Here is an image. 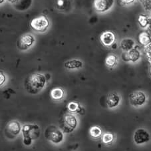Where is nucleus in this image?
I'll return each mask as SVG.
<instances>
[{
    "label": "nucleus",
    "instance_id": "obj_27",
    "mask_svg": "<svg viewBox=\"0 0 151 151\" xmlns=\"http://www.w3.org/2000/svg\"><path fill=\"white\" fill-rule=\"evenodd\" d=\"M32 139L29 138H23V144L26 146H30L32 143Z\"/></svg>",
    "mask_w": 151,
    "mask_h": 151
},
{
    "label": "nucleus",
    "instance_id": "obj_21",
    "mask_svg": "<svg viewBox=\"0 0 151 151\" xmlns=\"http://www.w3.org/2000/svg\"><path fill=\"white\" fill-rule=\"evenodd\" d=\"M138 21H139V23L140 26L142 28H147L148 25V24H149V22H150L148 17L147 16V15H145L143 14H141L139 15Z\"/></svg>",
    "mask_w": 151,
    "mask_h": 151
},
{
    "label": "nucleus",
    "instance_id": "obj_10",
    "mask_svg": "<svg viewBox=\"0 0 151 151\" xmlns=\"http://www.w3.org/2000/svg\"><path fill=\"white\" fill-rule=\"evenodd\" d=\"M133 139L137 144L140 145L149 142L150 136L147 130L144 128H139L134 132Z\"/></svg>",
    "mask_w": 151,
    "mask_h": 151
},
{
    "label": "nucleus",
    "instance_id": "obj_19",
    "mask_svg": "<svg viewBox=\"0 0 151 151\" xmlns=\"http://www.w3.org/2000/svg\"><path fill=\"white\" fill-rule=\"evenodd\" d=\"M65 94L64 90L61 88H56L51 90V96L53 100H60L63 99Z\"/></svg>",
    "mask_w": 151,
    "mask_h": 151
},
{
    "label": "nucleus",
    "instance_id": "obj_22",
    "mask_svg": "<svg viewBox=\"0 0 151 151\" xmlns=\"http://www.w3.org/2000/svg\"><path fill=\"white\" fill-rule=\"evenodd\" d=\"M102 130L100 127L93 126L90 129V134L93 138H99L102 135Z\"/></svg>",
    "mask_w": 151,
    "mask_h": 151
},
{
    "label": "nucleus",
    "instance_id": "obj_4",
    "mask_svg": "<svg viewBox=\"0 0 151 151\" xmlns=\"http://www.w3.org/2000/svg\"><path fill=\"white\" fill-rule=\"evenodd\" d=\"M49 25H50V22L45 15L33 18L30 22V26L32 29L39 33L45 32L49 28Z\"/></svg>",
    "mask_w": 151,
    "mask_h": 151
},
{
    "label": "nucleus",
    "instance_id": "obj_2",
    "mask_svg": "<svg viewBox=\"0 0 151 151\" xmlns=\"http://www.w3.org/2000/svg\"><path fill=\"white\" fill-rule=\"evenodd\" d=\"M77 126V120L74 115L67 114L62 116L59 121V127L65 133H70L76 128Z\"/></svg>",
    "mask_w": 151,
    "mask_h": 151
},
{
    "label": "nucleus",
    "instance_id": "obj_6",
    "mask_svg": "<svg viewBox=\"0 0 151 151\" xmlns=\"http://www.w3.org/2000/svg\"><path fill=\"white\" fill-rule=\"evenodd\" d=\"M22 133L23 138L36 140L40 135V128L36 124H25L22 128Z\"/></svg>",
    "mask_w": 151,
    "mask_h": 151
},
{
    "label": "nucleus",
    "instance_id": "obj_18",
    "mask_svg": "<svg viewBox=\"0 0 151 151\" xmlns=\"http://www.w3.org/2000/svg\"><path fill=\"white\" fill-rule=\"evenodd\" d=\"M139 41L145 47L151 43L150 35L147 32H142L139 35Z\"/></svg>",
    "mask_w": 151,
    "mask_h": 151
},
{
    "label": "nucleus",
    "instance_id": "obj_1",
    "mask_svg": "<svg viewBox=\"0 0 151 151\" xmlns=\"http://www.w3.org/2000/svg\"><path fill=\"white\" fill-rule=\"evenodd\" d=\"M47 80L45 76L40 73L30 75L26 78L24 86L25 90L31 94H37L43 89Z\"/></svg>",
    "mask_w": 151,
    "mask_h": 151
},
{
    "label": "nucleus",
    "instance_id": "obj_28",
    "mask_svg": "<svg viewBox=\"0 0 151 151\" xmlns=\"http://www.w3.org/2000/svg\"><path fill=\"white\" fill-rule=\"evenodd\" d=\"M0 78H1V80H0V84H1V86H2V84H4V82H6V76L4 75V73L1 72V74H0Z\"/></svg>",
    "mask_w": 151,
    "mask_h": 151
},
{
    "label": "nucleus",
    "instance_id": "obj_25",
    "mask_svg": "<svg viewBox=\"0 0 151 151\" xmlns=\"http://www.w3.org/2000/svg\"><path fill=\"white\" fill-rule=\"evenodd\" d=\"M145 52L148 59L151 61V43L145 47Z\"/></svg>",
    "mask_w": 151,
    "mask_h": 151
},
{
    "label": "nucleus",
    "instance_id": "obj_30",
    "mask_svg": "<svg viewBox=\"0 0 151 151\" xmlns=\"http://www.w3.org/2000/svg\"><path fill=\"white\" fill-rule=\"evenodd\" d=\"M10 4H15V3H17V2L19 1V0H7Z\"/></svg>",
    "mask_w": 151,
    "mask_h": 151
},
{
    "label": "nucleus",
    "instance_id": "obj_3",
    "mask_svg": "<svg viewBox=\"0 0 151 151\" xmlns=\"http://www.w3.org/2000/svg\"><path fill=\"white\" fill-rule=\"evenodd\" d=\"M44 135L47 140L54 144L61 143L63 140V132L59 128L53 125H51L46 128Z\"/></svg>",
    "mask_w": 151,
    "mask_h": 151
},
{
    "label": "nucleus",
    "instance_id": "obj_20",
    "mask_svg": "<svg viewBox=\"0 0 151 151\" xmlns=\"http://www.w3.org/2000/svg\"><path fill=\"white\" fill-rule=\"evenodd\" d=\"M118 62V58L114 54H110L106 58L105 64L109 68H113L116 66Z\"/></svg>",
    "mask_w": 151,
    "mask_h": 151
},
{
    "label": "nucleus",
    "instance_id": "obj_15",
    "mask_svg": "<svg viewBox=\"0 0 151 151\" xmlns=\"http://www.w3.org/2000/svg\"><path fill=\"white\" fill-rule=\"evenodd\" d=\"M83 66V62L79 60H71L66 62L64 64V66L67 69L69 70H74V69H79L81 68Z\"/></svg>",
    "mask_w": 151,
    "mask_h": 151
},
{
    "label": "nucleus",
    "instance_id": "obj_5",
    "mask_svg": "<svg viewBox=\"0 0 151 151\" xmlns=\"http://www.w3.org/2000/svg\"><path fill=\"white\" fill-rule=\"evenodd\" d=\"M35 42V38L31 33H25L19 38L17 42V48L21 51H25L29 49Z\"/></svg>",
    "mask_w": 151,
    "mask_h": 151
},
{
    "label": "nucleus",
    "instance_id": "obj_17",
    "mask_svg": "<svg viewBox=\"0 0 151 151\" xmlns=\"http://www.w3.org/2000/svg\"><path fill=\"white\" fill-rule=\"evenodd\" d=\"M128 59L129 62H132L133 63L138 62L140 58V52L136 48L132 49L131 50L127 52Z\"/></svg>",
    "mask_w": 151,
    "mask_h": 151
},
{
    "label": "nucleus",
    "instance_id": "obj_31",
    "mask_svg": "<svg viewBox=\"0 0 151 151\" xmlns=\"http://www.w3.org/2000/svg\"><path fill=\"white\" fill-rule=\"evenodd\" d=\"M4 1H5V0H1V1H0V4H2L4 2Z\"/></svg>",
    "mask_w": 151,
    "mask_h": 151
},
{
    "label": "nucleus",
    "instance_id": "obj_23",
    "mask_svg": "<svg viewBox=\"0 0 151 151\" xmlns=\"http://www.w3.org/2000/svg\"><path fill=\"white\" fill-rule=\"evenodd\" d=\"M114 139V136L113 134L110 133V132H106V133L103 134V142L106 144H109L113 141Z\"/></svg>",
    "mask_w": 151,
    "mask_h": 151
},
{
    "label": "nucleus",
    "instance_id": "obj_13",
    "mask_svg": "<svg viewBox=\"0 0 151 151\" xmlns=\"http://www.w3.org/2000/svg\"><path fill=\"white\" fill-rule=\"evenodd\" d=\"M32 0H19L14 4V8L18 11H26L32 6Z\"/></svg>",
    "mask_w": 151,
    "mask_h": 151
},
{
    "label": "nucleus",
    "instance_id": "obj_8",
    "mask_svg": "<svg viewBox=\"0 0 151 151\" xmlns=\"http://www.w3.org/2000/svg\"><path fill=\"white\" fill-rule=\"evenodd\" d=\"M147 98L142 91H135L129 95V102L134 107H140L145 105Z\"/></svg>",
    "mask_w": 151,
    "mask_h": 151
},
{
    "label": "nucleus",
    "instance_id": "obj_9",
    "mask_svg": "<svg viewBox=\"0 0 151 151\" xmlns=\"http://www.w3.org/2000/svg\"><path fill=\"white\" fill-rule=\"evenodd\" d=\"M114 0H93V6L98 13H105L110 10L114 5Z\"/></svg>",
    "mask_w": 151,
    "mask_h": 151
},
{
    "label": "nucleus",
    "instance_id": "obj_26",
    "mask_svg": "<svg viewBox=\"0 0 151 151\" xmlns=\"http://www.w3.org/2000/svg\"><path fill=\"white\" fill-rule=\"evenodd\" d=\"M143 6L146 9L151 11V0H145L143 2Z\"/></svg>",
    "mask_w": 151,
    "mask_h": 151
},
{
    "label": "nucleus",
    "instance_id": "obj_32",
    "mask_svg": "<svg viewBox=\"0 0 151 151\" xmlns=\"http://www.w3.org/2000/svg\"><path fill=\"white\" fill-rule=\"evenodd\" d=\"M149 74H150V75L151 76V66H150V68H149Z\"/></svg>",
    "mask_w": 151,
    "mask_h": 151
},
{
    "label": "nucleus",
    "instance_id": "obj_11",
    "mask_svg": "<svg viewBox=\"0 0 151 151\" xmlns=\"http://www.w3.org/2000/svg\"><path fill=\"white\" fill-rule=\"evenodd\" d=\"M116 36L113 32L111 31L104 32L100 36V40L103 46L106 47H110L113 46L116 41Z\"/></svg>",
    "mask_w": 151,
    "mask_h": 151
},
{
    "label": "nucleus",
    "instance_id": "obj_12",
    "mask_svg": "<svg viewBox=\"0 0 151 151\" xmlns=\"http://www.w3.org/2000/svg\"><path fill=\"white\" fill-rule=\"evenodd\" d=\"M121 102V96L116 93H111L106 98V105L109 108H114L118 106Z\"/></svg>",
    "mask_w": 151,
    "mask_h": 151
},
{
    "label": "nucleus",
    "instance_id": "obj_16",
    "mask_svg": "<svg viewBox=\"0 0 151 151\" xmlns=\"http://www.w3.org/2000/svg\"><path fill=\"white\" fill-rule=\"evenodd\" d=\"M71 3L69 0H56L55 6L56 8L62 12H66L67 9H69Z\"/></svg>",
    "mask_w": 151,
    "mask_h": 151
},
{
    "label": "nucleus",
    "instance_id": "obj_14",
    "mask_svg": "<svg viewBox=\"0 0 151 151\" xmlns=\"http://www.w3.org/2000/svg\"><path fill=\"white\" fill-rule=\"evenodd\" d=\"M134 41L131 38H124L121 42V48L124 52H128L134 48Z\"/></svg>",
    "mask_w": 151,
    "mask_h": 151
},
{
    "label": "nucleus",
    "instance_id": "obj_7",
    "mask_svg": "<svg viewBox=\"0 0 151 151\" xmlns=\"http://www.w3.org/2000/svg\"><path fill=\"white\" fill-rule=\"evenodd\" d=\"M22 131L19 122L13 121L9 122L5 128V134L9 139H14Z\"/></svg>",
    "mask_w": 151,
    "mask_h": 151
},
{
    "label": "nucleus",
    "instance_id": "obj_29",
    "mask_svg": "<svg viewBox=\"0 0 151 151\" xmlns=\"http://www.w3.org/2000/svg\"><path fill=\"white\" fill-rule=\"evenodd\" d=\"M135 0H121V3L124 5H129L134 3Z\"/></svg>",
    "mask_w": 151,
    "mask_h": 151
},
{
    "label": "nucleus",
    "instance_id": "obj_24",
    "mask_svg": "<svg viewBox=\"0 0 151 151\" xmlns=\"http://www.w3.org/2000/svg\"><path fill=\"white\" fill-rule=\"evenodd\" d=\"M68 108L69 109V110L75 112L77 111L78 109L79 108V106L76 102H70L68 105Z\"/></svg>",
    "mask_w": 151,
    "mask_h": 151
}]
</instances>
